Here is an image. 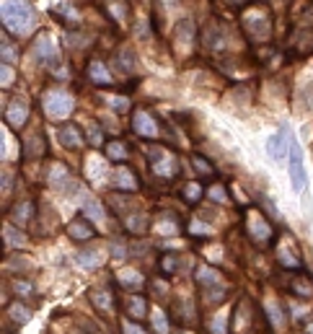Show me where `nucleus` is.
<instances>
[{"label":"nucleus","instance_id":"1","mask_svg":"<svg viewBox=\"0 0 313 334\" xmlns=\"http://www.w3.org/2000/svg\"><path fill=\"white\" fill-rule=\"evenodd\" d=\"M3 21L13 29V31H24L31 24V8L24 0H8L3 6Z\"/></svg>","mask_w":313,"mask_h":334},{"label":"nucleus","instance_id":"2","mask_svg":"<svg viewBox=\"0 0 313 334\" xmlns=\"http://www.w3.org/2000/svg\"><path fill=\"white\" fill-rule=\"evenodd\" d=\"M290 181L295 189H303L305 187V166H303V153H300V145L298 140L292 138L290 140Z\"/></svg>","mask_w":313,"mask_h":334},{"label":"nucleus","instance_id":"3","mask_svg":"<svg viewBox=\"0 0 313 334\" xmlns=\"http://www.w3.org/2000/svg\"><path fill=\"white\" fill-rule=\"evenodd\" d=\"M292 140V135H290V129L287 127H282L280 132H277V135L269 140V145H267V151H269V156H275V161H282L285 158V143H290Z\"/></svg>","mask_w":313,"mask_h":334},{"label":"nucleus","instance_id":"4","mask_svg":"<svg viewBox=\"0 0 313 334\" xmlns=\"http://www.w3.org/2000/svg\"><path fill=\"white\" fill-rule=\"evenodd\" d=\"M62 140H65V143H70L73 148H78V145H81V138H78V132H75L73 127L62 129Z\"/></svg>","mask_w":313,"mask_h":334},{"label":"nucleus","instance_id":"5","mask_svg":"<svg viewBox=\"0 0 313 334\" xmlns=\"http://www.w3.org/2000/svg\"><path fill=\"white\" fill-rule=\"evenodd\" d=\"M70 233H73V236H91L93 231H91V228L86 231V223H83V220H75V223L70 226Z\"/></svg>","mask_w":313,"mask_h":334}]
</instances>
